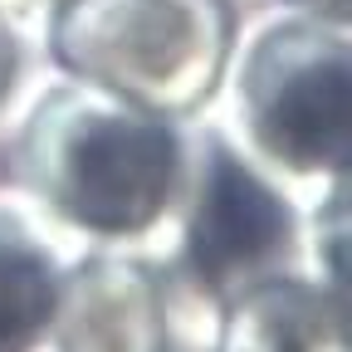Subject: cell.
<instances>
[{"mask_svg":"<svg viewBox=\"0 0 352 352\" xmlns=\"http://www.w3.org/2000/svg\"><path fill=\"white\" fill-rule=\"evenodd\" d=\"M166 186V138L142 127H108L78 157L74 206L98 226H138Z\"/></svg>","mask_w":352,"mask_h":352,"instance_id":"cell-1","label":"cell"},{"mask_svg":"<svg viewBox=\"0 0 352 352\" xmlns=\"http://www.w3.org/2000/svg\"><path fill=\"white\" fill-rule=\"evenodd\" d=\"M284 230V215L274 210L270 191L254 186L240 166L226 157L210 171V191L196 215V264L220 284L226 274L254 264L259 254H270Z\"/></svg>","mask_w":352,"mask_h":352,"instance_id":"cell-2","label":"cell"},{"mask_svg":"<svg viewBox=\"0 0 352 352\" xmlns=\"http://www.w3.org/2000/svg\"><path fill=\"white\" fill-rule=\"evenodd\" d=\"M274 147L294 157L342 152V74H303L274 103Z\"/></svg>","mask_w":352,"mask_h":352,"instance_id":"cell-3","label":"cell"},{"mask_svg":"<svg viewBox=\"0 0 352 352\" xmlns=\"http://www.w3.org/2000/svg\"><path fill=\"white\" fill-rule=\"evenodd\" d=\"M44 298H50V289H44L39 264L25 259L20 250H0V352L20 347L34 333Z\"/></svg>","mask_w":352,"mask_h":352,"instance_id":"cell-4","label":"cell"}]
</instances>
